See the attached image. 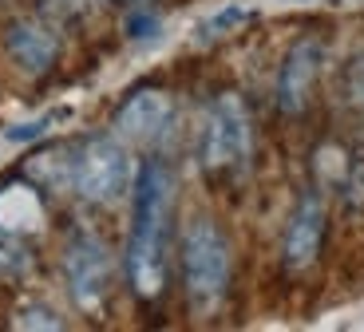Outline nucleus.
<instances>
[{
    "mask_svg": "<svg viewBox=\"0 0 364 332\" xmlns=\"http://www.w3.org/2000/svg\"><path fill=\"white\" fill-rule=\"evenodd\" d=\"M174 210V178L159 159H146L135 178L127 237V281L143 301L163 293L166 285V230Z\"/></svg>",
    "mask_w": 364,
    "mask_h": 332,
    "instance_id": "1",
    "label": "nucleus"
},
{
    "mask_svg": "<svg viewBox=\"0 0 364 332\" xmlns=\"http://www.w3.org/2000/svg\"><path fill=\"white\" fill-rule=\"evenodd\" d=\"M182 281L194 305L210 309L230 285V245L210 218H194L182 234Z\"/></svg>",
    "mask_w": 364,
    "mask_h": 332,
    "instance_id": "2",
    "label": "nucleus"
},
{
    "mask_svg": "<svg viewBox=\"0 0 364 332\" xmlns=\"http://www.w3.org/2000/svg\"><path fill=\"white\" fill-rule=\"evenodd\" d=\"M250 159V115L234 91H222L206 107L198 139V162L206 174H230Z\"/></svg>",
    "mask_w": 364,
    "mask_h": 332,
    "instance_id": "3",
    "label": "nucleus"
},
{
    "mask_svg": "<svg viewBox=\"0 0 364 332\" xmlns=\"http://www.w3.org/2000/svg\"><path fill=\"white\" fill-rule=\"evenodd\" d=\"M72 186L83 202L111 206L131 190V159L127 151L107 135H95L75 151L72 159Z\"/></svg>",
    "mask_w": 364,
    "mask_h": 332,
    "instance_id": "4",
    "label": "nucleus"
},
{
    "mask_svg": "<svg viewBox=\"0 0 364 332\" xmlns=\"http://www.w3.org/2000/svg\"><path fill=\"white\" fill-rule=\"evenodd\" d=\"M64 277H68L75 305L95 313L107 301V289H111L107 245L95 234H72L68 237V250H64Z\"/></svg>",
    "mask_w": 364,
    "mask_h": 332,
    "instance_id": "5",
    "label": "nucleus"
},
{
    "mask_svg": "<svg viewBox=\"0 0 364 332\" xmlns=\"http://www.w3.org/2000/svg\"><path fill=\"white\" fill-rule=\"evenodd\" d=\"M321 63H325V44L313 36L297 40V44L285 52L282 60V72H277V107L285 115H301L309 107V95H313V83L321 75Z\"/></svg>",
    "mask_w": 364,
    "mask_h": 332,
    "instance_id": "6",
    "label": "nucleus"
},
{
    "mask_svg": "<svg viewBox=\"0 0 364 332\" xmlns=\"http://www.w3.org/2000/svg\"><path fill=\"white\" fill-rule=\"evenodd\" d=\"M321 242H325V206H321L317 190H305L289 218V230H285V245H282L285 269L313 265L321 253Z\"/></svg>",
    "mask_w": 364,
    "mask_h": 332,
    "instance_id": "7",
    "label": "nucleus"
},
{
    "mask_svg": "<svg viewBox=\"0 0 364 332\" xmlns=\"http://www.w3.org/2000/svg\"><path fill=\"white\" fill-rule=\"evenodd\" d=\"M4 52L12 55V63H16L20 72L44 75V72H52L55 55H60V40L40 20H12L4 28Z\"/></svg>",
    "mask_w": 364,
    "mask_h": 332,
    "instance_id": "8",
    "label": "nucleus"
},
{
    "mask_svg": "<svg viewBox=\"0 0 364 332\" xmlns=\"http://www.w3.org/2000/svg\"><path fill=\"white\" fill-rule=\"evenodd\" d=\"M174 119L171 95L166 91H135V95L115 111V131L131 143H155Z\"/></svg>",
    "mask_w": 364,
    "mask_h": 332,
    "instance_id": "9",
    "label": "nucleus"
},
{
    "mask_svg": "<svg viewBox=\"0 0 364 332\" xmlns=\"http://www.w3.org/2000/svg\"><path fill=\"white\" fill-rule=\"evenodd\" d=\"M28 269H32V250L9 225H0V281H20Z\"/></svg>",
    "mask_w": 364,
    "mask_h": 332,
    "instance_id": "10",
    "label": "nucleus"
},
{
    "mask_svg": "<svg viewBox=\"0 0 364 332\" xmlns=\"http://www.w3.org/2000/svg\"><path fill=\"white\" fill-rule=\"evenodd\" d=\"M246 20H250V12H246V9H237V4H230V9H222L214 20H206V24L198 28V36H202V40H218V36H226L230 28L246 24Z\"/></svg>",
    "mask_w": 364,
    "mask_h": 332,
    "instance_id": "11",
    "label": "nucleus"
},
{
    "mask_svg": "<svg viewBox=\"0 0 364 332\" xmlns=\"http://www.w3.org/2000/svg\"><path fill=\"white\" fill-rule=\"evenodd\" d=\"M55 119H64V111H52V115H40V119H32V123L9 127V131H4V139H9V143H28V139H44V135H48V127H52Z\"/></svg>",
    "mask_w": 364,
    "mask_h": 332,
    "instance_id": "12",
    "label": "nucleus"
},
{
    "mask_svg": "<svg viewBox=\"0 0 364 332\" xmlns=\"http://www.w3.org/2000/svg\"><path fill=\"white\" fill-rule=\"evenodd\" d=\"M123 28H127V36H131V40H155V36H159V28H163V20H159L155 12H146V9H135V12L127 16V24H123Z\"/></svg>",
    "mask_w": 364,
    "mask_h": 332,
    "instance_id": "13",
    "label": "nucleus"
},
{
    "mask_svg": "<svg viewBox=\"0 0 364 332\" xmlns=\"http://www.w3.org/2000/svg\"><path fill=\"white\" fill-rule=\"evenodd\" d=\"M16 328H64V321L44 305H28V309H20Z\"/></svg>",
    "mask_w": 364,
    "mask_h": 332,
    "instance_id": "14",
    "label": "nucleus"
},
{
    "mask_svg": "<svg viewBox=\"0 0 364 332\" xmlns=\"http://www.w3.org/2000/svg\"><path fill=\"white\" fill-rule=\"evenodd\" d=\"M345 91H348V103L364 107V55H356L345 72Z\"/></svg>",
    "mask_w": 364,
    "mask_h": 332,
    "instance_id": "15",
    "label": "nucleus"
}]
</instances>
